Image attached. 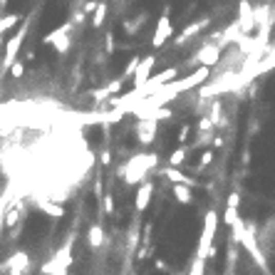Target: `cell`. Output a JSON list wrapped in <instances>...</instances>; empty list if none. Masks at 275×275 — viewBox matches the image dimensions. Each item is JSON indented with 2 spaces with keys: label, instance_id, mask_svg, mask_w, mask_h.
Returning a JSON list of instances; mask_svg holds the SVG:
<instances>
[{
  "label": "cell",
  "instance_id": "cell-1",
  "mask_svg": "<svg viewBox=\"0 0 275 275\" xmlns=\"http://www.w3.org/2000/svg\"><path fill=\"white\" fill-rule=\"evenodd\" d=\"M156 164H159V156H156V154L141 152V154H134V156L119 169V174L126 179V184H139V181H144L146 171H152Z\"/></svg>",
  "mask_w": 275,
  "mask_h": 275
},
{
  "label": "cell",
  "instance_id": "cell-2",
  "mask_svg": "<svg viewBox=\"0 0 275 275\" xmlns=\"http://www.w3.org/2000/svg\"><path fill=\"white\" fill-rule=\"evenodd\" d=\"M216 228H218V213L208 211L204 218V231H201V241H198V258L206 261L213 258V238H216Z\"/></svg>",
  "mask_w": 275,
  "mask_h": 275
},
{
  "label": "cell",
  "instance_id": "cell-3",
  "mask_svg": "<svg viewBox=\"0 0 275 275\" xmlns=\"http://www.w3.org/2000/svg\"><path fill=\"white\" fill-rule=\"evenodd\" d=\"M25 32H28V23H23L20 30L15 32V38L5 42V57H3V69H13V65L17 62V55H20V47H23V42H25Z\"/></svg>",
  "mask_w": 275,
  "mask_h": 275
},
{
  "label": "cell",
  "instance_id": "cell-4",
  "mask_svg": "<svg viewBox=\"0 0 275 275\" xmlns=\"http://www.w3.org/2000/svg\"><path fill=\"white\" fill-rule=\"evenodd\" d=\"M69 30H72V23H65V25H60L57 30H52L50 35H45L42 42H45V45H55L57 52L65 55L69 50Z\"/></svg>",
  "mask_w": 275,
  "mask_h": 275
},
{
  "label": "cell",
  "instance_id": "cell-5",
  "mask_svg": "<svg viewBox=\"0 0 275 275\" xmlns=\"http://www.w3.org/2000/svg\"><path fill=\"white\" fill-rule=\"evenodd\" d=\"M174 35V23H171V17H169V8H166L161 17H159V23H156V30H154V38H152V47H164V42L169 40Z\"/></svg>",
  "mask_w": 275,
  "mask_h": 275
},
{
  "label": "cell",
  "instance_id": "cell-6",
  "mask_svg": "<svg viewBox=\"0 0 275 275\" xmlns=\"http://www.w3.org/2000/svg\"><path fill=\"white\" fill-rule=\"evenodd\" d=\"M154 65H156V57H154V55L141 57V65H139L137 75H134V89H141V87H146V82L152 80Z\"/></svg>",
  "mask_w": 275,
  "mask_h": 275
},
{
  "label": "cell",
  "instance_id": "cell-7",
  "mask_svg": "<svg viewBox=\"0 0 275 275\" xmlns=\"http://www.w3.org/2000/svg\"><path fill=\"white\" fill-rule=\"evenodd\" d=\"M156 129H159V122L156 119H139L137 122V139L139 144H152L156 139Z\"/></svg>",
  "mask_w": 275,
  "mask_h": 275
},
{
  "label": "cell",
  "instance_id": "cell-8",
  "mask_svg": "<svg viewBox=\"0 0 275 275\" xmlns=\"http://www.w3.org/2000/svg\"><path fill=\"white\" fill-rule=\"evenodd\" d=\"M196 60L201 62V67H213V65H218L221 62V45H206V47H201L198 50V55Z\"/></svg>",
  "mask_w": 275,
  "mask_h": 275
},
{
  "label": "cell",
  "instance_id": "cell-9",
  "mask_svg": "<svg viewBox=\"0 0 275 275\" xmlns=\"http://www.w3.org/2000/svg\"><path fill=\"white\" fill-rule=\"evenodd\" d=\"M208 23H211V17H201V20H196V23H191V25H186V28L181 30V35L176 38V45L181 47V45H184L186 40H191V38H196V35L201 32V30L206 28Z\"/></svg>",
  "mask_w": 275,
  "mask_h": 275
},
{
  "label": "cell",
  "instance_id": "cell-10",
  "mask_svg": "<svg viewBox=\"0 0 275 275\" xmlns=\"http://www.w3.org/2000/svg\"><path fill=\"white\" fill-rule=\"evenodd\" d=\"M8 270H17V273H30V258L25 250H17L10 255V261H8Z\"/></svg>",
  "mask_w": 275,
  "mask_h": 275
},
{
  "label": "cell",
  "instance_id": "cell-11",
  "mask_svg": "<svg viewBox=\"0 0 275 275\" xmlns=\"http://www.w3.org/2000/svg\"><path fill=\"white\" fill-rule=\"evenodd\" d=\"M152 196H154V186L149 184V181H144V184L139 186V191H137V201H134V208H137V211H146L149 201H152Z\"/></svg>",
  "mask_w": 275,
  "mask_h": 275
},
{
  "label": "cell",
  "instance_id": "cell-12",
  "mask_svg": "<svg viewBox=\"0 0 275 275\" xmlns=\"http://www.w3.org/2000/svg\"><path fill=\"white\" fill-rule=\"evenodd\" d=\"M238 25H241L243 32H250V28L255 25V13L250 10V3H248V0L241 3V23H238Z\"/></svg>",
  "mask_w": 275,
  "mask_h": 275
},
{
  "label": "cell",
  "instance_id": "cell-13",
  "mask_svg": "<svg viewBox=\"0 0 275 275\" xmlns=\"http://www.w3.org/2000/svg\"><path fill=\"white\" fill-rule=\"evenodd\" d=\"M23 23V15L20 13H8L0 17V35H5L10 28H15V25H20Z\"/></svg>",
  "mask_w": 275,
  "mask_h": 275
},
{
  "label": "cell",
  "instance_id": "cell-14",
  "mask_svg": "<svg viewBox=\"0 0 275 275\" xmlns=\"http://www.w3.org/2000/svg\"><path fill=\"white\" fill-rule=\"evenodd\" d=\"M171 193H174V198H176L179 204H191V201H193V191H191V186H184V184H176V186L171 189Z\"/></svg>",
  "mask_w": 275,
  "mask_h": 275
},
{
  "label": "cell",
  "instance_id": "cell-15",
  "mask_svg": "<svg viewBox=\"0 0 275 275\" xmlns=\"http://www.w3.org/2000/svg\"><path fill=\"white\" fill-rule=\"evenodd\" d=\"M164 176H166L169 181H171L174 186H176V184H184V186H193V179H189V176H184V174H181L179 169H171V166H169V169L164 171Z\"/></svg>",
  "mask_w": 275,
  "mask_h": 275
},
{
  "label": "cell",
  "instance_id": "cell-16",
  "mask_svg": "<svg viewBox=\"0 0 275 275\" xmlns=\"http://www.w3.org/2000/svg\"><path fill=\"white\" fill-rule=\"evenodd\" d=\"M38 208H40L42 213L52 216V218H62V216H65V208L60 206V204H47V201H40V204H38Z\"/></svg>",
  "mask_w": 275,
  "mask_h": 275
},
{
  "label": "cell",
  "instance_id": "cell-17",
  "mask_svg": "<svg viewBox=\"0 0 275 275\" xmlns=\"http://www.w3.org/2000/svg\"><path fill=\"white\" fill-rule=\"evenodd\" d=\"M87 238H89V246H92V248L102 246V243H104V231H102V226H99V223L89 226V233H87Z\"/></svg>",
  "mask_w": 275,
  "mask_h": 275
},
{
  "label": "cell",
  "instance_id": "cell-18",
  "mask_svg": "<svg viewBox=\"0 0 275 275\" xmlns=\"http://www.w3.org/2000/svg\"><path fill=\"white\" fill-rule=\"evenodd\" d=\"M144 23H146V15H139L137 20H124V32L132 38V35H137V30L141 28Z\"/></svg>",
  "mask_w": 275,
  "mask_h": 275
},
{
  "label": "cell",
  "instance_id": "cell-19",
  "mask_svg": "<svg viewBox=\"0 0 275 275\" xmlns=\"http://www.w3.org/2000/svg\"><path fill=\"white\" fill-rule=\"evenodd\" d=\"M186 152H189L186 146H179L176 152H174L171 156H169V166H171V169H176V166L184 164V161H186Z\"/></svg>",
  "mask_w": 275,
  "mask_h": 275
},
{
  "label": "cell",
  "instance_id": "cell-20",
  "mask_svg": "<svg viewBox=\"0 0 275 275\" xmlns=\"http://www.w3.org/2000/svg\"><path fill=\"white\" fill-rule=\"evenodd\" d=\"M139 65H141V57L139 55H134L126 65H124V72H122V77H134L137 75V69H139Z\"/></svg>",
  "mask_w": 275,
  "mask_h": 275
},
{
  "label": "cell",
  "instance_id": "cell-21",
  "mask_svg": "<svg viewBox=\"0 0 275 275\" xmlns=\"http://www.w3.org/2000/svg\"><path fill=\"white\" fill-rule=\"evenodd\" d=\"M104 17H107V5H104V3H99L97 13L92 15V28H102V25H104Z\"/></svg>",
  "mask_w": 275,
  "mask_h": 275
},
{
  "label": "cell",
  "instance_id": "cell-22",
  "mask_svg": "<svg viewBox=\"0 0 275 275\" xmlns=\"http://www.w3.org/2000/svg\"><path fill=\"white\" fill-rule=\"evenodd\" d=\"M17 218H20V208L10 204V208H8V213H5V228H13L15 223H17Z\"/></svg>",
  "mask_w": 275,
  "mask_h": 275
},
{
  "label": "cell",
  "instance_id": "cell-23",
  "mask_svg": "<svg viewBox=\"0 0 275 275\" xmlns=\"http://www.w3.org/2000/svg\"><path fill=\"white\" fill-rule=\"evenodd\" d=\"M213 159H216V152H213V149H206V152L201 154V159H198V166H196V169H198V171H204Z\"/></svg>",
  "mask_w": 275,
  "mask_h": 275
},
{
  "label": "cell",
  "instance_id": "cell-24",
  "mask_svg": "<svg viewBox=\"0 0 275 275\" xmlns=\"http://www.w3.org/2000/svg\"><path fill=\"white\" fill-rule=\"evenodd\" d=\"M102 211H104L107 216H112V213L117 211V206H114V198H112V193H107V196L102 198Z\"/></svg>",
  "mask_w": 275,
  "mask_h": 275
},
{
  "label": "cell",
  "instance_id": "cell-25",
  "mask_svg": "<svg viewBox=\"0 0 275 275\" xmlns=\"http://www.w3.org/2000/svg\"><path fill=\"white\" fill-rule=\"evenodd\" d=\"M213 126H216L213 119H211V117H204V119L198 122V132H201V134H211V129H213Z\"/></svg>",
  "mask_w": 275,
  "mask_h": 275
},
{
  "label": "cell",
  "instance_id": "cell-26",
  "mask_svg": "<svg viewBox=\"0 0 275 275\" xmlns=\"http://www.w3.org/2000/svg\"><path fill=\"white\" fill-rule=\"evenodd\" d=\"M114 47H117L114 35H112V32H107V35H104V52H107V55H112V52H114Z\"/></svg>",
  "mask_w": 275,
  "mask_h": 275
},
{
  "label": "cell",
  "instance_id": "cell-27",
  "mask_svg": "<svg viewBox=\"0 0 275 275\" xmlns=\"http://www.w3.org/2000/svg\"><path fill=\"white\" fill-rule=\"evenodd\" d=\"M238 201H241V196H238V191H231V196H228V201H226V208H235V211H238Z\"/></svg>",
  "mask_w": 275,
  "mask_h": 275
},
{
  "label": "cell",
  "instance_id": "cell-28",
  "mask_svg": "<svg viewBox=\"0 0 275 275\" xmlns=\"http://www.w3.org/2000/svg\"><path fill=\"white\" fill-rule=\"evenodd\" d=\"M10 75H13L15 80H20V77L25 75V65H23V62H15L13 69H10Z\"/></svg>",
  "mask_w": 275,
  "mask_h": 275
},
{
  "label": "cell",
  "instance_id": "cell-29",
  "mask_svg": "<svg viewBox=\"0 0 275 275\" xmlns=\"http://www.w3.org/2000/svg\"><path fill=\"white\" fill-rule=\"evenodd\" d=\"M223 218H226L228 226H233L235 221H238V211H235V208H226V216H223Z\"/></svg>",
  "mask_w": 275,
  "mask_h": 275
},
{
  "label": "cell",
  "instance_id": "cell-30",
  "mask_svg": "<svg viewBox=\"0 0 275 275\" xmlns=\"http://www.w3.org/2000/svg\"><path fill=\"white\" fill-rule=\"evenodd\" d=\"M97 8H99V3H97V0H89V3H84L82 13H84V15H95V13H97Z\"/></svg>",
  "mask_w": 275,
  "mask_h": 275
},
{
  "label": "cell",
  "instance_id": "cell-31",
  "mask_svg": "<svg viewBox=\"0 0 275 275\" xmlns=\"http://www.w3.org/2000/svg\"><path fill=\"white\" fill-rule=\"evenodd\" d=\"M189 275H204V261H201V258L193 261V268H191V273Z\"/></svg>",
  "mask_w": 275,
  "mask_h": 275
},
{
  "label": "cell",
  "instance_id": "cell-32",
  "mask_svg": "<svg viewBox=\"0 0 275 275\" xmlns=\"http://www.w3.org/2000/svg\"><path fill=\"white\" fill-rule=\"evenodd\" d=\"M166 117H171V109H169V107H164V109H159L156 114H152V119H156V122H161Z\"/></svg>",
  "mask_w": 275,
  "mask_h": 275
},
{
  "label": "cell",
  "instance_id": "cell-33",
  "mask_svg": "<svg viewBox=\"0 0 275 275\" xmlns=\"http://www.w3.org/2000/svg\"><path fill=\"white\" fill-rule=\"evenodd\" d=\"M211 119H213V124H221V104L218 102H216L213 109H211Z\"/></svg>",
  "mask_w": 275,
  "mask_h": 275
},
{
  "label": "cell",
  "instance_id": "cell-34",
  "mask_svg": "<svg viewBox=\"0 0 275 275\" xmlns=\"http://www.w3.org/2000/svg\"><path fill=\"white\" fill-rule=\"evenodd\" d=\"M189 132H191V126H189V124H184V126L179 129V141H181V144L189 139Z\"/></svg>",
  "mask_w": 275,
  "mask_h": 275
},
{
  "label": "cell",
  "instance_id": "cell-35",
  "mask_svg": "<svg viewBox=\"0 0 275 275\" xmlns=\"http://www.w3.org/2000/svg\"><path fill=\"white\" fill-rule=\"evenodd\" d=\"M109 161H112V154H109V152H104V154H102V164L107 166Z\"/></svg>",
  "mask_w": 275,
  "mask_h": 275
},
{
  "label": "cell",
  "instance_id": "cell-36",
  "mask_svg": "<svg viewBox=\"0 0 275 275\" xmlns=\"http://www.w3.org/2000/svg\"><path fill=\"white\" fill-rule=\"evenodd\" d=\"M221 146H223V139H216V141H213V149H221Z\"/></svg>",
  "mask_w": 275,
  "mask_h": 275
},
{
  "label": "cell",
  "instance_id": "cell-37",
  "mask_svg": "<svg viewBox=\"0 0 275 275\" xmlns=\"http://www.w3.org/2000/svg\"><path fill=\"white\" fill-rule=\"evenodd\" d=\"M156 268H159V270L164 273V270H166V263H164V261H156Z\"/></svg>",
  "mask_w": 275,
  "mask_h": 275
},
{
  "label": "cell",
  "instance_id": "cell-38",
  "mask_svg": "<svg viewBox=\"0 0 275 275\" xmlns=\"http://www.w3.org/2000/svg\"><path fill=\"white\" fill-rule=\"evenodd\" d=\"M52 275H67V268H57Z\"/></svg>",
  "mask_w": 275,
  "mask_h": 275
},
{
  "label": "cell",
  "instance_id": "cell-39",
  "mask_svg": "<svg viewBox=\"0 0 275 275\" xmlns=\"http://www.w3.org/2000/svg\"><path fill=\"white\" fill-rule=\"evenodd\" d=\"M8 5V0H0V8H5Z\"/></svg>",
  "mask_w": 275,
  "mask_h": 275
},
{
  "label": "cell",
  "instance_id": "cell-40",
  "mask_svg": "<svg viewBox=\"0 0 275 275\" xmlns=\"http://www.w3.org/2000/svg\"><path fill=\"white\" fill-rule=\"evenodd\" d=\"M10 275H23V273H17V270H10Z\"/></svg>",
  "mask_w": 275,
  "mask_h": 275
},
{
  "label": "cell",
  "instance_id": "cell-41",
  "mask_svg": "<svg viewBox=\"0 0 275 275\" xmlns=\"http://www.w3.org/2000/svg\"><path fill=\"white\" fill-rule=\"evenodd\" d=\"M248 3H255V0H248Z\"/></svg>",
  "mask_w": 275,
  "mask_h": 275
}]
</instances>
